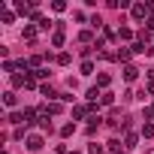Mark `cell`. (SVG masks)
I'll return each instance as SVG.
<instances>
[{"label":"cell","mask_w":154,"mask_h":154,"mask_svg":"<svg viewBox=\"0 0 154 154\" xmlns=\"http://www.w3.org/2000/svg\"><path fill=\"white\" fill-rule=\"evenodd\" d=\"M27 148H30V151H39V148H42V136H36V133L27 136Z\"/></svg>","instance_id":"cell-1"},{"label":"cell","mask_w":154,"mask_h":154,"mask_svg":"<svg viewBox=\"0 0 154 154\" xmlns=\"http://www.w3.org/2000/svg\"><path fill=\"white\" fill-rule=\"evenodd\" d=\"M145 15H148V6L136 3V6H133V18H145Z\"/></svg>","instance_id":"cell-2"},{"label":"cell","mask_w":154,"mask_h":154,"mask_svg":"<svg viewBox=\"0 0 154 154\" xmlns=\"http://www.w3.org/2000/svg\"><path fill=\"white\" fill-rule=\"evenodd\" d=\"M136 75H139V69H136V66H127V69H124V79H127V82H133Z\"/></svg>","instance_id":"cell-3"},{"label":"cell","mask_w":154,"mask_h":154,"mask_svg":"<svg viewBox=\"0 0 154 154\" xmlns=\"http://www.w3.org/2000/svg\"><path fill=\"white\" fill-rule=\"evenodd\" d=\"M21 121H24V112H12L9 115V124H21Z\"/></svg>","instance_id":"cell-4"},{"label":"cell","mask_w":154,"mask_h":154,"mask_svg":"<svg viewBox=\"0 0 154 154\" xmlns=\"http://www.w3.org/2000/svg\"><path fill=\"white\" fill-rule=\"evenodd\" d=\"M3 103H6V106H15V94L6 91V94H3Z\"/></svg>","instance_id":"cell-5"},{"label":"cell","mask_w":154,"mask_h":154,"mask_svg":"<svg viewBox=\"0 0 154 154\" xmlns=\"http://www.w3.org/2000/svg\"><path fill=\"white\" fill-rule=\"evenodd\" d=\"M130 36H133V30H127V27H121V30H118V39H130Z\"/></svg>","instance_id":"cell-6"},{"label":"cell","mask_w":154,"mask_h":154,"mask_svg":"<svg viewBox=\"0 0 154 154\" xmlns=\"http://www.w3.org/2000/svg\"><path fill=\"white\" fill-rule=\"evenodd\" d=\"M51 42H54V45H63V30H57V33L51 36Z\"/></svg>","instance_id":"cell-7"},{"label":"cell","mask_w":154,"mask_h":154,"mask_svg":"<svg viewBox=\"0 0 154 154\" xmlns=\"http://www.w3.org/2000/svg\"><path fill=\"white\" fill-rule=\"evenodd\" d=\"M42 94H45V97H48V100H51V97H57V94H54V88H51V85H42Z\"/></svg>","instance_id":"cell-8"},{"label":"cell","mask_w":154,"mask_h":154,"mask_svg":"<svg viewBox=\"0 0 154 154\" xmlns=\"http://www.w3.org/2000/svg\"><path fill=\"white\" fill-rule=\"evenodd\" d=\"M82 72H85V75H88V72H94V63H91V60H85V63H82Z\"/></svg>","instance_id":"cell-9"},{"label":"cell","mask_w":154,"mask_h":154,"mask_svg":"<svg viewBox=\"0 0 154 154\" xmlns=\"http://www.w3.org/2000/svg\"><path fill=\"white\" fill-rule=\"evenodd\" d=\"M142 136H154V124H145L142 127Z\"/></svg>","instance_id":"cell-10"},{"label":"cell","mask_w":154,"mask_h":154,"mask_svg":"<svg viewBox=\"0 0 154 154\" xmlns=\"http://www.w3.org/2000/svg\"><path fill=\"white\" fill-rule=\"evenodd\" d=\"M109 148H112V154H118V151H121V142H118V139H112V142H109Z\"/></svg>","instance_id":"cell-11"},{"label":"cell","mask_w":154,"mask_h":154,"mask_svg":"<svg viewBox=\"0 0 154 154\" xmlns=\"http://www.w3.org/2000/svg\"><path fill=\"white\" fill-rule=\"evenodd\" d=\"M88 151H91V154H103V148H100V145H91Z\"/></svg>","instance_id":"cell-12"},{"label":"cell","mask_w":154,"mask_h":154,"mask_svg":"<svg viewBox=\"0 0 154 154\" xmlns=\"http://www.w3.org/2000/svg\"><path fill=\"white\" fill-rule=\"evenodd\" d=\"M148 94H154V79H151V82H148Z\"/></svg>","instance_id":"cell-13"},{"label":"cell","mask_w":154,"mask_h":154,"mask_svg":"<svg viewBox=\"0 0 154 154\" xmlns=\"http://www.w3.org/2000/svg\"><path fill=\"white\" fill-rule=\"evenodd\" d=\"M148 30H154V18H148Z\"/></svg>","instance_id":"cell-14"}]
</instances>
